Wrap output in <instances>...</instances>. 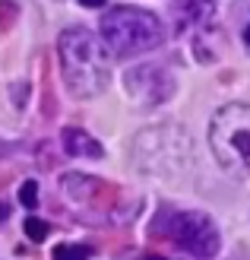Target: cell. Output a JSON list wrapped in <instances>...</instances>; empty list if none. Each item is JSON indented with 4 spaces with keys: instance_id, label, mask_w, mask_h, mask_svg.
Instances as JSON below:
<instances>
[{
    "instance_id": "cell-2",
    "label": "cell",
    "mask_w": 250,
    "mask_h": 260,
    "mask_svg": "<svg viewBox=\"0 0 250 260\" xmlns=\"http://www.w3.org/2000/svg\"><path fill=\"white\" fill-rule=\"evenodd\" d=\"M209 143L219 165L231 175H250V108L225 105L216 111L209 127Z\"/></svg>"
},
{
    "instance_id": "cell-9",
    "label": "cell",
    "mask_w": 250,
    "mask_h": 260,
    "mask_svg": "<svg viewBox=\"0 0 250 260\" xmlns=\"http://www.w3.org/2000/svg\"><path fill=\"white\" fill-rule=\"evenodd\" d=\"M80 4H83V7H89V10H95V7H104L108 0H80Z\"/></svg>"
},
{
    "instance_id": "cell-3",
    "label": "cell",
    "mask_w": 250,
    "mask_h": 260,
    "mask_svg": "<svg viewBox=\"0 0 250 260\" xmlns=\"http://www.w3.org/2000/svg\"><path fill=\"white\" fill-rule=\"evenodd\" d=\"M101 38L114 54H142L162 45V22L146 10L117 7L101 19Z\"/></svg>"
},
{
    "instance_id": "cell-11",
    "label": "cell",
    "mask_w": 250,
    "mask_h": 260,
    "mask_svg": "<svg viewBox=\"0 0 250 260\" xmlns=\"http://www.w3.org/2000/svg\"><path fill=\"white\" fill-rule=\"evenodd\" d=\"M146 260H165V257H146Z\"/></svg>"
},
{
    "instance_id": "cell-4",
    "label": "cell",
    "mask_w": 250,
    "mask_h": 260,
    "mask_svg": "<svg viewBox=\"0 0 250 260\" xmlns=\"http://www.w3.org/2000/svg\"><path fill=\"white\" fill-rule=\"evenodd\" d=\"M174 241L181 244L184 251H190L196 257H216L219 251V232H216V222L203 213H181L174 219Z\"/></svg>"
},
{
    "instance_id": "cell-8",
    "label": "cell",
    "mask_w": 250,
    "mask_h": 260,
    "mask_svg": "<svg viewBox=\"0 0 250 260\" xmlns=\"http://www.w3.org/2000/svg\"><path fill=\"white\" fill-rule=\"evenodd\" d=\"M19 203L29 206V210L38 206V184H35V181H25V184L19 187Z\"/></svg>"
},
{
    "instance_id": "cell-6",
    "label": "cell",
    "mask_w": 250,
    "mask_h": 260,
    "mask_svg": "<svg viewBox=\"0 0 250 260\" xmlns=\"http://www.w3.org/2000/svg\"><path fill=\"white\" fill-rule=\"evenodd\" d=\"M89 248H80V244H57L54 248V260H89Z\"/></svg>"
},
{
    "instance_id": "cell-10",
    "label": "cell",
    "mask_w": 250,
    "mask_h": 260,
    "mask_svg": "<svg viewBox=\"0 0 250 260\" xmlns=\"http://www.w3.org/2000/svg\"><path fill=\"white\" fill-rule=\"evenodd\" d=\"M7 216H10V206H7V203H0V222H4Z\"/></svg>"
},
{
    "instance_id": "cell-5",
    "label": "cell",
    "mask_w": 250,
    "mask_h": 260,
    "mask_svg": "<svg viewBox=\"0 0 250 260\" xmlns=\"http://www.w3.org/2000/svg\"><path fill=\"white\" fill-rule=\"evenodd\" d=\"M63 149H67L70 155H86V159H101L104 149H101V143L98 140H92L86 130H63Z\"/></svg>"
},
{
    "instance_id": "cell-7",
    "label": "cell",
    "mask_w": 250,
    "mask_h": 260,
    "mask_svg": "<svg viewBox=\"0 0 250 260\" xmlns=\"http://www.w3.org/2000/svg\"><path fill=\"white\" fill-rule=\"evenodd\" d=\"M22 232H25V238H29V241H45L48 238V222H45V219H25V225H22Z\"/></svg>"
},
{
    "instance_id": "cell-1",
    "label": "cell",
    "mask_w": 250,
    "mask_h": 260,
    "mask_svg": "<svg viewBox=\"0 0 250 260\" xmlns=\"http://www.w3.org/2000/svg\"><path fill=\"white\" fill-rule=\"evenodd\" d=\"M60 67H63V83L73 95L92 99L108 89L111 70H108V45L104 38L92 35L86 29H70L60 35Z\"/></svg>"
}]
</instances>
